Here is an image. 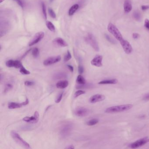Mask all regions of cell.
Returning <instances> with one entry per match:
<instances>
[{
	"label": "cell",
	"instance_id": "cell-1",
	"mask_svg": "<svg viewBox=\"0 0 149 149\" xmlns=\"http://www.w3.org/2000/svg\"><path fill=\"white\" fill-rule=\"evenodd\" d=\"M73 124L71 122L63 123L59 128V134L61 137L65 138L68 136L73 129Z\"/></svg>",
	"mask_w": 149,
	"mask_h": 149
},
{
	"label": "cell",
	"instance_id": "cell-2",
	"mask_svg": "<svg viewBox=\"0 0 149 149\" xmlns=\"http://www.w3.org/2000/svg\"><path fill=\"white\" fill-rule=\"evenodd\" d=\"M132 107H133V105L131 104H127V105L110 107L105 110V113H121V112L126 111L129 110L130 109L132 108Z\"/></svg>",
	"mask_w": 149,
	"mask_h": 149
},
{
	"label": "cell",
	"instance_id": "cell-3",
	"mask_svg": "<svg viewBox=\"0 0 149 149\" xmlns=\"http://www.w3.org/2000/svg\"><path fill=\"white\" fill-rule=\"evenodd\" d=\"M11 136L13 140L20 146L26 149L31 148L30 145L27 142L24 140L17 132L15 131H12L11 132Z\"/></svg>",
	"mask_w": 149,
	"mask_h": 149
},
{
	"label": "cell",
	"instance_id": "cell-4",
	"mask_svg": "<svg viewBox=\"0 0 149 149\" xmlns=\"http://www.w3.org/2000/svg\"><path fill=\"white\" fill-rule=\"evenodd\" d=\"M108 32L110 33H111L115 37V38L119 42L124 39L122 36V34L121 33L118 29L112 23H110L108 24Z\"/></svg>",
	"mask_w": 149,
	"mask_h": 149
},
{
	"label": "cell",
	"instance_id": "cell-5",
	"mask_svg": "<svg viewBox=\"0 0 149 149\" xmlns=\"http://www.w3.org/2000/svg\"><path fill=\"white\" fill-rule=\"evenodd\" d=\"M85 41L96 51H99V47L97 41L94 35L91 33L88 34L85 38Z\"/></svg>",
	"mask_w": 149,
	"mask_h": 149
},
{
	"label": "cell",
	"instance_id": "cell-6",
	"mask_svg": "<svg viewBox=\"0 0 149 149\" xmlns=\"http://www.w3.org/2000/svg\"><path fill=\"white\" fill-rule=\"evenodd\" d=\"M148 138L147 137H144L143 138L140 139V140L134 142L133 143L129 145V147L131 149H136L140 147L145 144H146L148 142Z\"/></svg>",
	"mask_w": 149,
	"mask_h": 149
},
{
	"label": "cell",
	"instance_id": "cell-7",
	"mask_svg": "<svg viewBox=\"0 0 149 149\" xmlns=\"http://www.w3.org/2000/svg\"><path fill=\"white\" fill-rule=\"evenodd\" d=\"M119 42H120V44L121 45L124 52L127 54H130L132 53V51H133L132 46L128 41H127L124 39H123L122 40L120 41Z\"/></svg>",
	"mask_w": 149,
	"mask_h": 149
},
{
	"label": "cell",
	"instance_id": "cell-8",
	"mask_svg": "<svg viewBox=\"0 0 149 149\" xmlns=\"http://www.w3.org/2000/svg\"><path fill=\"white\" fill-rule=\"evenodd\" d=\"M44 33L43 32H37V33L35 34L33 38L30 41L29 44V46H33L39 42H40V41L44 38Z\"/></svg>",
	"mask_w": 149,
	"mask_h": 149
},
{
	"label": "cell",
	"instance_id": "cell-9",
	"mask_svg": "<svg viewBox=\"0 0 149 149\" xmlns=\"http://www.w3.org/2000/svg\"><path fill=\"white\" fill-rule=\"evenodd\" d=\"M29 103V101L28 98H26V100L22 103H17V102H11L8 104V108L10 109H16L20 108L21 107L28 105Z\"/></svg>",
	"mask_w": 149,
	"mask_h": 149
},
{
	"label": "cell",
	"instance_id": "cell-10",
	"mask_svg": "<svg viewBox=\"0 0 149 149\" xmlns=\"http://www.w3.org/2000/svg\"><path fill=\"white\" fill-rule=\"evenodd\" d=\"M40 115L38 111H36L34 113V116L31 117H25L23 118V120L24 121L30 123H36L38 122L39 120Z\"/></svg>",
	"mask_w": 149,
	"mask_h": 149
},
{
	"label": "cell",
	"instance_id": "cell-11",
	"mask_svg": "<svg viewBox=\"0 0 149 149\" xmlns=\"http://www.w3.org/2000/svg\"><path fill=\"white\" fill-rule=\"evenodd\" d=\"M61 59V56H52L44 60L43 64L45 66H49L52 64H55L56 63H58L60 61Z\"/></svg>",
	"mask_w": 149,
	"mask_h": 149
},
{
	"label": "cell",
	"instance_id": "cell-12",
	"mask_svg": "<svg viewBox=\"0 0 149 149\" xmlns=\"http://www.w3.org/2000/svg\"><path fill=\"white\" fill-rule=\"evenodd\" d=\"M74 113L75 115L78 117H85L88 116L90 113V111L85 108L80 107L77 108L75 110Z\"/></svg>",
	"mask_w": 149,
	"mask_h": 149
},
{
	"label": "cell",
	"instance_id": "cell-13",
	"mask_svg": "<svg viewBox=\"0 0 149 149\" xmlns=\"http://www.w3.org/2000/svg\"><path fill=\"white\" fill-rule=\"evenodd\" d=\"M6 65L8 67H15V68H20L22 66V64L19 60H14L10 59L7 61Z\"/></svg>",
	"mask_w": 149,
	"mask_h": 149
},
{
	"label": "cell",
	"instance_id": "cell-14",
	"mask_svg": "<svg viewBox=\"0 0 149 149\" xmlns=\"http://www.w3.org/2000/svg\"><path fill=\"white\" fill-rule=\"evenodd\" d=\"M105 99V95L101 94H96L91 96L89 99V102L91 103H95L97 102H100Z\"/></svg>",
	"mask_w": 149,
	"mask_h": 149
},
{
	"label": "cell",
	"instance_id": "cell-15",
	"mask_svg": "<svg viewBox=\"0 0 149 149\" xmlns=\"http://www.w3.org/2000/svg\"><path fill=\"white\" fill-rule=\"evenodd\" d=\"M103 57L101 55H97L91 60V64L97 67H101L102 66Z\"/></svg>",
	"mask_w": 149,
	"mask_h": 149
},
{
	"label": "cell",
	"instance_id": "cell-16",
	"mask_svg": "<svg viewBox=\"0 0 149 149\" xmlns=\"http://www.w3.org/2000/svg\"><path fill=\"white\" fill-rule=\"evenodd\" d=\"M53 42L54 45L59 47H66L68 46L67 43L64 39H63L62 38L59 37L55 38L53 40Z\"/></svg>",
	"mask_w": 149,
	"mask_h": 149
},
{
	"label": "cell",
	"instance_id": "cell-17",
	"mask_svg": "<svg viewBox=\"0 0 149 149\" xmlns=\"http://www.w3.org/2000/svg\"><path fill=\"white\" fill-rule=\"evenodd\" d=\"M9 24L8 22H1V36L5 35L8 32Z\"/></svg>",
	"mask_w": 149,
	"mask_h": 149
},
{
	"label": "cell",
	"instance_id": "cell-18",
	"mask_svg": "<svg viewBox=\"0 0 149 149\" xmlns=\"http://www.w3.org/2000/svg\"><path fill=\"white\" fill-rule=\"evenodd\" d=\"M124 10L126 13H129L132 11V5L130 0H125L124 3Z\"/></svg>",
	"mask_w": 149,
	"mask_h": 149
},
{
	"label": "cell",
	"instance_id": "cell-19",
	"mask_svg": "<svg viewBox=\"0 0 149 149\" xmlns=\"http://www.w3.org/2000/svg\"><path fill=\"white\" fill-rule=\"evenodd\" d=\"M68 78V75L64 72H58L53 75V78L56 80L65 79Z\"/></svg>",
	"mask_w": 149,
	"mask_h": 149
},
{
	"label": "cell",
	"instance_id": "cell-20",
	"mask_svg": "<svg viewBox=\"0 0 149 149\" xmlns=\"http://www.w3.org/2000/svg\"><path fill=\"white\" fill-rule=\"evenodd\" d=\"M69 82L67 80H61L58 81L56 84V86L59 89H64L68 86Z\"/></svg>",
	"mask_w": 149,
	"mask_h": 149
},
{
	"label": "cell",
	"instance_id": "cell-21",
	"mask_svg": "<svg viewBox=\"0 0 149 149\" xmlns=\"http://www.w3.org/2000/svg\"><path fill=\"white\" fill-rule=\"evenodd\" d=\"M118 81L117 79H113L110 80H105L101 81L98 84H117Z\"/></svg>",
	"mask_w": 149,
	"mask_h": 149
},
{
	"label": "cell",
	"instance_id": "cell-22",
	"mask_svg": "<svg viewBox=\"0 0 149 149\" xmlns=\"http://www.w3.org/2000/svg\"><path fill=\"white\" fill-rule=\"evenodd\" d=\"M79 8V5L78 4H75V5H73L69 10V15H70V16L73 15Z\"/></svg>",
	"mask_w": 149,
	"mask_h": 149
},
{
	"label": "cell",
	"instance_id": "cell-23",
	"mask_svg": "<svg viewBox=\"0 0 149 149\" xmlns=\"http://www.w3.org/2000/svg\"><path fill=\"white\" fill-rule=\"evenodd\" d=\"M76 81L78 84H86V81L84 78L81 75H79L78 76L77 78Z\"/></svg>",
	"mask_w": 149,
	"mask_h": 149
},
{
	"label": "cell",
	"instance_id": "cell-24",
	"mask_svg": "<svg viewBox=\"0 0 149 149\" xmlns=\"http://www.w3.org/2000/svg\"><path fill=\"white\" fill-rule=\"evenodd\" d=\"M133 17L137 21H140L141 20V15L140 12L138 11H135L133 13Z\"/></svg>",
	"mask_w": 149,
	"mask_h": 149
},
{
	"label": "cell",
	"instance_id": "cell-25",
	"mask_svg": "<svg viewBox=\"0 0 149 149\" xmlns=\"http://www.w3.org/2000/svg\"><path fill=\"white\" fill-rule=\"evenodd\" d=\"M48 29L52 32H55V27L54 24L50 21H47L46 23Z\"/></svg>",
	"mask_w": 149,
	"mask_h": 149
},
{
	"label": "cell",
	"instance_id": "cell-26",
	"mask_svg": "<svg viewBox=\"0 0 149 149\" xmlns=\"http://www.w3.org/2000/svg\"><path fill=\"white\" fill-rule=\"evenodd\" d=\"M105 37L106 39L111 44H114V45L117 44V42L116 40H114L113 38H112L111 36H110L108 34H105Z\"/></svg>",
	"mask_w": 149,
	"mask_h": 149
},
{
	"label": "cell",
	"instance_id": "cell-27",
	"mask_svg": "<svg viewBox=\"0 0 149 149\" xmlns=\"http://www.w3.org/2000/svg\"><path fill=\"white\" fill-rule=\"evenodd\" d=\"M99 122L97 119H93L88 121L87 122V125L89 126H92L97 124Z\"/></svg>",
	"mask_w": 149,
	"mask_h": 149
},
{
	"label": "cell",
	"instance_id": "cell-28",
	"mask_svg": "<svg viewBox=\"0 0 149 149\" xmlns=\"http://www.w3.org/2000/svg\"><path fill=\"white\" fill-rule=\"evenodd\" d=\"M13 88V86L11 84H6L5 85V87L4 92L5 93H7L8 91L12 90Z\"/></svg>",
	"mask_w": 149,
	"mask_h": 149
},
{
	"label": "cell",
	"instance_id": "cell-29",
	"mask_svg": "<svg viewBox=\"0 0 149 149\" xmlns=\"http://www.w3.org/2000/svg\"><path fill=\"white\" fill-rule=\"evenodd\" d=\"M32 54L34 57H37L39 55V50L37 48H34L32 49Z\"/></svg>",
	"mask_w": 149,
	"mask_h": 149
},
{
	"label": "cell",
	"instance_id": "cell-30",
	"mask_svg": "<svg viewBox=\"0 0 149 149\" xmlns=\"http://www.w3.org/2000/svg\"><path fill=\"white\" fill-rule=\"evenodd\" d=\"M20 72L24 75H29L30 74V72L29 70H27L23 66L20 68Z\"/></svg>",
	"mask_w": 149,
	"mask_h": 149
},
{
	"label": "cell",
	"instance_id": "cell-31",
	"mask_svg": "<svg viewBox=\"0 0 149 149\" xmlns=\"http://www.w3.org/2000/svg\"><path fill=\"white\" fill-rule=\"evenodd\" d=\"M91 85L89 84H78L76 86V88L77 89H83L85 88H88V87H90Z\"/></svg>",
	"mask_w": 149,
	"mask_h": 149
},
{
	"label": "cell",
	"instance_id": "cell-32",
	"mask_svg": "<svg viewBox=\"0 0 149 149\" xmlns=\"http://www.w3.org/2000/svg\"><path fill=\"white\" fill-rule=\"evenodd\" d=\"M72 58V56L71 55V53L69 51H67V53L66 55L64 57V61L65 62H67L69 60H70Z\"/></svg>",
	"mask_w": 149,
	"mask_h": 149
},
{
	"label": "cell",
	"instance_id": "cell-33",
	"mask_svg": "<svg viewBox=\"0 0 149 149\" xmlns=\"http://www.w3.org/2000/svg\"><path fill=\"white\" fill-rule=\"evenodd\" d=\"M85 93V91H84L83 90H81H81L80 89V90H78V91H76V92L74 94V97H78V96H80V95H82V94H84Z\"/></svg>",
	"mask_w": 149,
	"mask_h": 149
},
{
	"label": "cell",
	"instance_id": "cell-34",
	"mask_svg": "<svg viewBox=\"0 0 149 149\" xmlns=\"http://www.w3.org/2000/svg\"><path fill=\"white\" fill-rule=\"evenodd\" d=\"M48 12H49V15L51 17L53 18H56V15L55 14V12L53 11V10L51 8H48Z\"/></svg>",
	"mask_w": 149,
	"mask_h": 149
},
{
	"label": "cell",
	"instance_id": "cell-35",
	"mask_svg": "<svg viewBox=\"0 0 149 149\" xmlns=\"http://www.w3.org/2000/svg\"><path fill=\"white\" fill-rule=\"evenodd\" d=\"M42 10H43V14L44 15V17L46 19L47 18V13H46V5L44 3H42Z\"/></svg>",
	"mask_w": 149,
	"mask_h": 149
},
{
	"label": "cell",
	"instance_id": "cell-36",
	"mask_svg": "<svg viewBox=\"0 0 149 149\" xmlns=\"http://www.w3.org/2000/svg\"><path fill=\"white\" fill-rule=\"evenodd\" d=\"M63 96V93H61L60 94H59L58 96L56 97V100H55V102L56 103H59L60 102L61 100L62 99Z\"/></svg>",
	"mask_w": 149,
	"mask_h": 149
},
{
	"label": "cell",
	"instance_id": "cell-37",
	"mask_svg": "<svg viewBox=\"0 0 149 149\" xmlns=\"http://www.w3.org/2000/svg\"><path fill=\"white\" fill-rule=\"evenodd\" d=\"M34 82L31 81H26L24 82V85L26 86H32L34 85Z\"/></svg>",
	"mask_w": 149,
	"mask_h": 149
},
{
	"label": "cell",
	"instance_id": "cell-38",
	"mask_svg": "<svg viewBox=\"0 0 149 149\" xmlns=\"http://www.w3.org/2000/svg\"><path fill=\"white\" fill-rule=\"evenodd\" d=\"M144 27L148 31H149V20L146 19L144 21Z\"/></svg>",
	"mask_w": 149,
	"mask_h": 149
},
{
	"label": "cell",
	"instance_id": "cell-39",
	"mask_svg": "<svg viewBox=\"0 0 149 149\" xmlns=\"http://www.w3.org/2000/svg\"><path fill=\"white\" fill-rule=\"evenodd\" d=\"M84 68L82 66L80 65L78 66V72L80 74H82L84 72Z\"/></svg>",
	"mask_w": 149,
	"mask_h": 149
},
{
	"label": "cell",
	"instance_id": "cell-40",
	"mask_svg": "<svg viewBox=\"0 0 149 149\" xmlns=\"http://www.w3.org/2000/svg\"><path fill=\"white\" fill-rule=\"evenodd\" d=\"M132 37L134 39H138L139 38L140 36V35L138 33H136V32H135V33H133L132 34Z\"/></svg>",
	"mask_w": 149,
	"mask_h": 149
},
{
	"label": "cell",
	"instance_id": "cell-41",
	"mask_svg": "<svg viewBox=\"0 0 149 149\" xmlns=\"http://www.w3.org/2000/svg\"><path fill=\"white\" fill-rule=\"evenodd\" d=\"M141 7L143 11H146L149 9V5H142Z\"/></svg>",
	"mask_w": 149,
	"mask_h": 149
},
{
	"label": "cell",
	"instance_id": "cell-42",
	"mask_svg": "<svg viewBox=\"0 0 149 149\" xmlns=\"http://www.w3.org/2000/svg\"><path fill=\"white\" fill-rule=\"evenodd\" d=\"M15 1L17 2V3L21 7V8H23L24 4H23V2H22L21 0H15Z\"/></svg>",
	"mask_w": 149,
	"mask_h": 149
},
{
	"label": "cell",
	"instance_id": "cell-43",
	"mask_svg": "<svg viewBox=\"0 0 149 149\" xmlns=\"http://www.w3.org/2000/svg\"><path fill=\"white\" fill-rule=\"evenodd\" d=\"M143 99L144 101H149V93L146 94L143 97Z\"/></svg>",
	"mask_w": 149,
	"mask_h": 149
},
{
	"label": "cell",
	"instance_id": "cell-44",
	"mask_svg": "<svg viewBox=\"0 0 149 149\" xmlns=\"http://www.w3.org/2000/svg\"><path fill=\"white\" fill-rule=\"evenodd\" d=\"M67 67H68V68L69 69V70H70V71L71 72H73V66H72L71 65H67Z\"/></svg>",
	"mask_w": 149,
	"mask_h": 149
},
{
	"label": "cell",
	"instance_id": "cell-45",
	"mask_svg": "<svg viewBox=\"0 0 149 149\" xmlns=\"http://www.w3.org/2000/svg\"><path fill=\"white\" fill-rule=\"evenodd\" d=\"M65 149H74V147L73 145H69L65 148Z\"/></svg>",
	"mask_w": 149,
	"mask_h": 149
},
{
	"label": "cell",
	"instance_id": "cell-46",
	"mask_svg": "<svg viewBox=\"0 0 149 149\" xmlns=\"http://www.w3.org/2000/svg\"><path fill=\"white\" fill-rule=\"evenodd\" d=\"M5 0H0V3H2V2H4Z\"/></svg>",
	"mask_w": 149,
	"mask_h": 149
},
{
	"label": "cell",
	"instance_id": "cell-47",
	"mask_svg": "<svg viewBox=\"0 0 149 149\" xmlns=\"http://www.w3.org/2000/svg\"><path fill=\"white\" fill-rule=\"evenodd\" d=\"M53 0H50V2H53Z\"/></svg>",
	"mask_w": 149,
	"mask_h": 149
},
{
	"label": "cell",
	"instance_id": "cell-48",
	"mask_svg": "<svg viewBox=\"0 0 149 149\" xmlns=\"http://www.w3.org/2000/svg\"><path fill=\"white\" fill-rule=\"evenodd\" d=\"M148 142H149V139H148Z\"/></svg>",
	"mask_w": 149,
	"mask_h": 149
}]
</instances>
